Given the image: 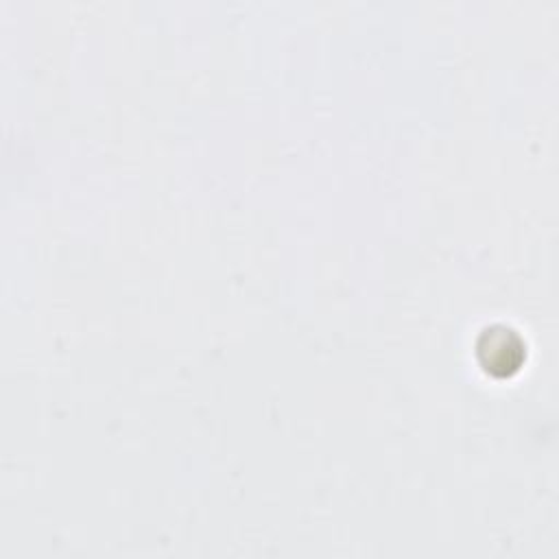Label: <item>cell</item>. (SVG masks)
Segmentation results:
<instances>
[{"label": "cell", "instance_id": "obj_1", "mask_svg": "<svg viewBox=\"0 0 559 559\" xmlns=\"http://www.w3.org/2000/svg\"><path fill=\"white\" fill-rule=\"evenodd\" d=\"M478 356L487 371L509 373L522 362L524 345L509 328H491L478 341Z\"/></svg>", "mask_w": 559, "mask_h": 559}]
</instances>
